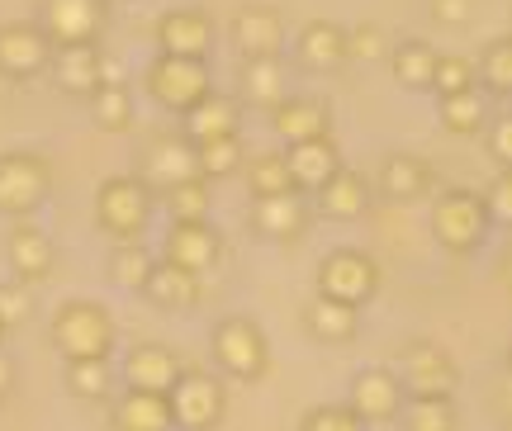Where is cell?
<instances>
[{
	"label": "cell",
	"instance_id": "obj_1",
	"mask_svg": "<svg viewBox=\"0 0 512 431\" xmlns=\"http://www.w3.org/2000/svg\"><path fill=\"white\" fill-rule=\"evenodd\" d=\"M48 337H53L62 360H114L119 323H114V313L100 299H67L53 313Z\"/></svg>",
	"mask_w": 512,
	"mask_h": 431
},
{
	"label": "cell",
	"instance_id": "obj_2",
	"mask_svg": "<svg viewBox=\"0 0 512 431\" xmlns=\"http://www.w3.org/2000/svg\"><path fill=\"white\" fill-rule=\"evenodd\" d=\"M209 356L219 365L223 379H233V384H261V379L271 375V342H266V332L256 318H223L214 332H209Z\"/></svg>",
	"mask_w": 512,
	"mask_h": 431
},
{
	"label": "cell",
	"instance_id": "obj_3",
	"mask_svg": "<svg viewBox=\"0 0 512 431\" xmlns=\"http://www.w3.org/2000/svg\"><path fill=\"white\" fill-rule=\"evenodd\" d=\"M157 214V195L143 185V176H110L95 190V228L114 242H143Z\"/></svg>",
	"mask_w": 512,
	"mask_h": 431
},
{
	"label": "cell",
	"instance_id": "obj_4",
	"mask_svg": "<svg viewBox=\"0 0 512 431\" xmlns=\"http://www.w3.org/2000/svg\"><path fill=\"white\" fill-rule=\"evenodd\" d=\"M432 237H437L441 252L475 256L494 237V218L484 209V195H475V190H441L432 199Z\"/></svg>",
	"mask_w": 512,
	"mask_h": 431
},
{
	"label": "cell",
	"instance_id": "obj_5",
	"mask_svg": "<svg viewBox=\"0 0 512 431\" xmlns=\"http://www.w3.org/2000/svg\"><path fill=\"white\" fill-rule=\"evenodd\" d=\"M143 86L152 95V105H162L166 114L181 119L185 109H195L214 90V76H209V57H171L157 53L147 62Z\"/></svg>",
	"mask_w": 512,
	"mask_h": 431
},
{
	"label": "cell",
	"instance_id": "obj_6",
	"mask_svg": "<svg viewBox=\"0 0 512 431\" xmlns=\"http://www.w3.org/2000/svg\"><path fill=\"white\" fill-rule=\"evenodd\" d=\"M166 408L176 431H214L228 417V389L214 370H181L166 389Z\"/></svg>",
	"mask_w": 512,
	"mask_h": 431
},
{
	"label": "cell",
	"instance_id": "obj_7",
	"mask_svg": "<svg viewBox=\"0 0 512 431\" xmlns=\"http://www.w3.org/2000/svg\"><path fill=\"white\" fill-rule=\"evenodd\" d=\"M53 195V162L43 152H0V214L34 218Z\"/></svg>",
	"mask_w": 512,
	"mask_h": 431
},
{
	"label": "cell",
	"instance_id": "obj_8",
	"mask_svg": "<svg viewBox=\"0 0 512 431\" xmlns=\"http://www.w3.org/2000/svg\"><path fill=\"white\" fill-rule=\"evenodd\" d=\"M380 261L361 247H337L318 261V275L313 285L323 299H337V304H351V308H366L375 294H380Z\"/></svg>",
	"mask_w": 512,
	"mask_h": 431
},
{
	"label": "cell",
	"instance_id": "obj_9",
	"mask_svg": "<svg viewBox=\"0 0 512 431\" xmlns=\"http://www.w3.org/2000/svg\"><path fill=\"white\" fill-rule=\"evenodd\" d=\"M53 62V38L38 29V19H5L0 24V76L5 81H38Z\"/></svg>",
	"mask_w": 512,
	"mask_h": 431
},
{
	"label": "cell",
	"instance_id": "obj_10",
	"mask_svg": "<svg viewBox=\"0 0 512 431\" xmlns=\"http://www.w3.org/2000/svg\"><path fill=\"white\" fill-rule=\"evenodd\" d=\"M394 375H399L408 398H456V384H460L456 360H451V351L437 342H413L403 351Z\"/></svg>",
	"mask_w": 512,
	"mask_h": 431
},
{
	"label": "cell",
	"instance_id": "obj_11",
	"mask_svg": "<svg viewBox=\"0 0 512 431\" xmlns=\"http://www.w3.org/2000/svg\"><path fill=\"white\" fill-rule=\"evenodd\" d=\"M110 24V0H43L38 29L53 38V48L67 43H100Z\"/></svg>",
	"mask_w": 512,
	"mask_h": 431
},
{
	"label": "cell",
	"instance_id": "obj_12",
	"mask_svg": "<svg viewBox=\"0 0 512 431\" xmlns=\"http://www.w3.org/2000/svg\"><path fill=\"white\" fill-rule=\"evenodd\" d=\"M162 261H171V266H181V270H195V275H209L223 261V233L209 218L171 223L162 237Z\"/></svg>",
	"mask_w": 512,
	"mask_h": 431
},
{
	"label": "cell",
	"instance_id": "obj_13",
	"mask_svg": "<svg viewBox=\"0 0 512 431\" xmlns=\"http://www.w3.org/2000/svg\"><path fill=\"white\" fill-rule=\"evenodd\" d=\"M403 384L394 370H380V365H366L351 375V389H347V408L366 427H380V422H399V408H403Z\"/></svg>",
	"mask_w": 512,
	"mask_h": 431
},
{
	"label": "cell",
	"instance_id": "obj_14",
	"mask_svg": "<svg viewBox=\"0 0 512 431\" xmlns=\"http://www.w3.org/2000/svg\"><path fill=\"white\" fill-rule=\"evenodd\" d=\"M228 43L242 62L252 57H280L285 48V15L275 5H242L233 24H228Z\"/></svg>",
	"mask_w": 512,
	"mask_h": 431
},
{
	"label": "cell",
	"instance_id": "obj_15",
	"mask_svg": "<svg viewBox=\"0 0 512 431\" xmlns=\"http://www.w3.org/2000/svg\"><path fill=\"white\" fill-rule=\"evenodd\" d=\"M48 76H53V86L62 90V95L91 100L95 90L105 86V53H100V43H67V48H53Z\"/></svg>",
	"mask_w": 512,
	"mask_h": 431
},
{
	"label": "cell",
	"instance_id": "obj_16",
	"mask_svg": "<svg viewBox=\"0 0 512 431\" xmlns=\"http://www.w3.org/2000/svg\"><path fill=\"white\" fill-rule=\"evenodd\" d=\"M294 62L313 76H332L342 72L351 62V43H347V29L337 19H309L299 38H294Z\"/></svg>",
	"mask_w": 512,
	"mask_h": 431
},
{
	"label": "cell",
	"instance_id": "obj_17",
	"mask_svg": "<svg viewBox=\"0 0 512 431\" xmlns=\"http://www.w3.org/2000/svg\"><path fill=\"white\" fill-rule=\"evenodd\" d=\"M200 176V157H195V143L185 133H166L157 143H147L143 152V185L152 195H162L171 185L181 180H195Z\"/></svg>",
	"mask_w": 512,
	"mask_h": 431
},
{
	"label": "cell",
	"instance_id": "obj_18",
	"mask_svg": "<svg viewBox=\"0 0 512 431\" xmlns=\"http://www.w3.org/2000/svg\"><path fill=\"white\" fill-rule=\"evenodd\" d=\"M313 223V204L299 190L252 199V233L266 242H299Z\"/></svg>",
	"mask_w": 512,
	"mask_h": 431
},
{
	"label": "cell",
	"instance_id": "obj_19",
	"mask_svg": "<svg viewBox=\"0 0 512 431\" xmlns=\"http://www.w3.org/2000/svg\"><path fill=\"white\" fill-rule=\"evenodd\" d=\"M5 256H10V270H15L19 285H43V280H53V266H57V252H53V237L43 233L38 223L29 218H19L10 237H5Z\"/></svg>",
	"mask_w": 512,
	"mask_h": 431
},
{
	"label": "cell",
	"instance_id": "obj_20",
	"mask_svg": "<svg viewBox=\"0 0 512 431\" xmlns=\"http://www.w3.org/2000/svg\"><path fill=\"white\" fill-rule=\"evenodd\" d=\"M266 114H271V133L285 147L309 143V138H328V133H332L328 100H313V95H285V100H280V105H271Z\"/></svg>",
	"mask_w": 512,
	"mask_h": 431
},
{
	"label": "cell",
	"instance_id": "obj_21",
	"mask_svg": "<svg viewBox=\"0 0 512 431\" xmlns=\"http://www.w3.org/2000/svg\"><path fill=\"white\" fill-rule=\"evenodd\" d=\"M370 204H375V185H370L361 171L342 166V171L313 195V214L328 218V223H356V218L370 214Z\"/></svg>",
	"mask_w": 512,
	"mask_h": 431
},
{
	"label": "cell",
	"instance_id": "obj_22",
	"mask_svg": "<svg viewBox=\"0 0 512 431\" xmlns=\"http://www.w3.org/2000/svg\"><path fill=\"white\" fill-rule=\"evenodd\" d=\"M152 38H157V53L209 57V48H214V19L204 15V10H166L152 24Z\"/></svg>",
	"mask_w": 512,
	"mask_h": 431
},
{
	"label": "cell",
	"instance_id": "obj_23",
	"mask_svg": "<svg viewBox=\"0 0 512 431\" xmlns=\"http://www.w3.org/2000/svg\"><path fill=\"white\" fill-rule=\"evenodd\" d=\"M437 185V171L427 157H413V152H389L380 162V176H375V195L394 199V204H418V199L432 195Z\"/></svg>",
	"mask_w": 512,
	"mask_h": 431
},
{
	"label": "cell",
	"instance_id": "obj_24",
	"mask_svg": "<svg viewBox=\"0 0 512 431\" xmlns=\"http://www.w3.org/2000/svg\"><path fill=\"white\" fill-rule=\"evenodd\" d=\"M185 365L181 356L162 342H138L124 356V389H147V394H166Z\"/></svg>",
	"mask_w": 512,
	"mask_h": 431
},
{
	"label": "cell",
	"instance_id": "obj_25",
	"mask_svg": "<svg viewBox=\"0 0 512 431\" xmlns=\"http://www.w3.org/2000/svg\"><path fill=\"white\" fill-rule=\"evenodd\" d=\"M181 133L190 143H209V138H233L242 133V100L228 90H209L195 109L181 114Z\"/></svg>",
	"mask_w": 512,
	"mask_h": 431
},
{
	"label": "cell",
	"instance_id": "obj_26",
	"mask_svg": "<svg viewBox=\"0 0 512 431\" xmlns=\"http://www.w3.org/2000/svg\"><path fill=\"white\" fill-rule=\"evenodd\" d=\"M285 162H290V176H294V190H299V195H318V190L347 166L342 152H337V143H332V133L328 138H309V143L285 147Z\"/></svg>",
	"mask_w": 512,
	"mask_h": 431
},
{
	"label": "cell",
	"instance_id": "obj_27",
	"mask_svg": "<svg viewBox=\"0 0 512 431\" xmlns=\"http://www.w3.org/2000/svg\"><path fill=\"white\" fill-rule=\"evenodd\" d=\"M200 294H204V275L171 266V261H157L143 285V299L152 308H162V313H190L200 304Z\"/></svg>",
	"mask_w": 512,
	"mask_h": 431
},
{
	"label": "cell",
	"instance_id": "obj_28",
	"mask_svg": "<svg viewBox=\"0 0 512 431\" xmlns=\"http://www.w3.org/2000/svg\"><path fill=\"white\" fill-rule=\"evenodd\" d=\"M304 327H309V337L318 346H347L351 337L361 332V308L313 294V304L304 308Z\"/></svg>",
	"mask_w": 512,
	"mask_h": 431
},
{
	"label": "cell",
	"instance_id": "obj_29",
	"mask_svg": "<svg viewBox=\"0 0 512 431\" xmlns=\"http://www.w3.org/2000/svg\"><path fill=\"white\" fill-rule=\"evenodd\" d=\"M114 431H171V408L166 394H147V389H124L110 408Z\"/></svg>",
	"mask_w": 512,
	"mask_h": 431
},
{
	"label": "cell",
	"instance_id": "obj_30",
	"mask_svg": "<svg viewBox=\"0 0 512 431\" xmlns=\"http://www.w3.org/2000/svg\"><path fill=\"white\" fill-rule=\"evenodd\" d=\"M437 119L451 138H475V133H484V124L494 119V114H489V95H484L479 86L460 90V95H441Z\"/></svg>",
	"mask_w": 512,
	"mask_h": 431
},
{
	"label": "cell",
	"instance_id": "obj_31",
	"mask_svg": "<svg viewBox=\"0 0 512 431\" xmlns=\"http://www.w3.org/2000/svg\"><path fill=\"white\" fill-rule=\"evenodd\" d=\"M290 90H285V72H280V57H252L238 67V100L256 109L280 105Z\"/></svg>",
	"mask_w": 512,
	"mask_h": 431
},
{
	"label": "cell",
	"instance_id": "obj_32",
	"mask_svg": "<svg viewBox=\"0 0 512 431\" xmlns=\"http://www.w3.org/2000/svg\"><path fill=\"white\" fill-rule=\"evenodd\" d=\"M389 72L403 90H432V72H437V48L422 43V38H403L389 48Z\"/></svg>",
	"mask_w": 512,
	"mask_h": 431
},
{
	"label": "cell",
	"instance_id": "obj_33",
	"mask_svg": "<svg viewBox=\"0 0 512 431\" xmlns=\"http://www.w3.org/2000/svg\"><path fill=\"white\" fill-rule=\"evenodd\" d=\"M152 266H157V256H152L147 242H114L110 261H105V275H110L114 289H124V294H143Z\"/></svg>",
	"mask_w": 512,
	"mask_h": 431
},
{
	"label": "cell",
	"instance_id": "obj_34",
	"mask_svg": "<svg viewBox=\"0 0 512 431\" xmlns=\"http://www.w3.org/2000/svg\"><path fill=\"white\" fill-rule=\"evenodd\" d=\"M62 384L81 403H105L114 398V360H67Z\"/></svg>",
	"mask_w": 512,
	"mask_h": 431
},
{
	"label": "cell",
	"instance_id": "obj_35",
	"mask_svg": "<svg viewBox=\"0 0 512 431\" xmlns=\"http://www.w3.org/2000/svg\"><path fill=\"white\" fill-rule=\"evenodd\" d=\"M86 105H91V124L100 133H128L133 128V95H128L124 81H105Z\"/></svg>",
	"mask_w": 512,
	"mask_h": 431
},
{
	"label": "cell",
	"instance_id": "obj_36",
	"mask_svg": "<svg viewBox=\"0 0 512 431\" xmlns=\"http://www.w3.org/2000/svg\"><path fill=\"white\" fill-rule=\"evenodd\" d=\"M399 427L403 431H456L460 427L456 398H403Z\"/></svg>",
	"mask_w": 512,
	"mask_h": 431
},
{
	"label": "cell",
	"instance_id": "obj_37",
	"mask_svg": "<svg viewBox=\"0 0 512 431\" xmlns=\"http://www.w3.org/2000/svg\"><path fill=\"white\" fill-rule=\"evenodd\" d=\"M475 76H479V90H484V95L512 100V34L494 38V43L479 53Z\"/></svg>",
	"mask_w": 512,
	"mask_h": 431
},
{
	"label": "cell",
	"instance_id": "obj_38",
	"mask_svg": "<svg viewBox=\"0 0 512 431\" xmlns=\"http://www.w3.org/2000/svg\"><path fill=\"white\" fill-rule=\"evenodd\" d=\"M242 176H247L252 199H261V195H290V190H294V176H290L285 152H261V157H252V162L242 166Z\"/></svg>",
	"mask_w": 512,
	"mask_h": 431
},
{
	"label": "cell",
	"instance_id": "obj_39",
	"mask_svg": "<svg viewBox=\"0 0 512 431\" xmlns=\"http://www.w3.org/2000/svg\"><path fill=\"white\" fill-rule=\"evenodd\" d=\"M162 204H166V218H171V223H185V218H209L214 195H209V180L195 176V180H181V185L162 190Z\"/></svg>",
	"mask_w": 512,
	"mask_h": 431
},
{
	"label": "cell",
	"instance_id": "obj_40",
	"mask_svg": "<svg viewBox=\"0 0 512 431\" xmlns=\"http://www.w3.org/2000/svg\"><path fill=\"white\" fill-rule=\"evenodd\" d=\"M195 157H200V176L204 180H228V176H238L242 166H247L242 162V133L195 143Z\"/></svg>",
	"mask_w": 512,
	"mask_h": 431
},
{
	"label": "cell",
	"instance_id": "obj_41",
	"mask_svg": "<svg viewBox=\"0 0 512 431\" xmlns=\"http://www.w3.org/2000/svg\"><path fill=\"white\" fill-rule=\"evenodd\" d=\"M479 86V76H475V62L470 57H460V53H437V72H432V95H460V90H470Z\"/></svg>",
	"mask_w": 512,
	"mask_h": 431
},
{
	"label": "cell",
	"instance_id": "obj_42",
	"mask_svg": "<svg viewBox=\"0 0 512 431\" xmlns=\"http://www.w3.org/2000/svg\"><path fill=\"white\" fill-rule=\"evenodd\" d=\"M299 431H370L361 417L351 413L347 403H323V408H309Z\"/></svg>",
	"mask_w": 512,
	"mask_h": 431
},
{
	"label": "cell",
	"instance_id": "obj_43",
	"mask_svg": "<svg viewBox=\"0 0 512 431\" xmlns=\"http://www.w3.org/2000/svg\"><path fill=\"white\" fill-rule=\"evenodd\" d=\"M484 209L494 218V228H512V166H498V176L484 190Z\"/></svg>",
	"mask_w": 512,
	"mask_h": 431
},
{
	"label": "cell",
	"instance_id": "obj_44",
	"mask_svg": "<svg viewBox=\"0 0 512 431\" xmlns=\"http://www.w3.org/2000/svg\"><path fill=\"white\" fill-rule=\"evenodd\" d=\"M347 43H351V62H384V57H389V38H384L380 24H356V29H347Z\"/></svg>",
	"mask_w": 512,
	"mask_h": 431
},
{
	"label": "cell",
	"instance_id": "obj_45",
	"mask_svg": "<svg viewBox=\"0 0 512 431\" xmlns=\"http://www.w3.org/2000/svg\"><path fill=\"white\" fill-rule=\"evenodd\" d=\"M29 313H34V304H29V285H0V318H5V327H24L29 323Z\"/></svg>",
	"mask_w": 512,
	"mask_h": 431
},
{
	"label": "cell",
	"instance_id": "obj_46",
	"mask_svg": "<svg viewBox=\"0 0 512 431\" xmlns=\"http://www.w3.org/2000/svg\"><path fill=\"white\" fill-rule=\"evenodd\" d=\"M484 143H489V157L498 166H512V109L503 119H489L484 124Z\"/></svg>",
	"mask_w": 512,
	"mask_h": 431
},
{
	"label": "cell",
	"instance_id": "obj_47",
	"mask_svg": "<svg viewBox=\"0 0 512 431\" xmlns=\"http://www.w3.org/2000/svg\"><path fill=\"white\" fill-rule=\"evenodd\" d=\"M432 19L456 29V24H465V19H470V0H432Z\"/></svg>",
	"mask_w": 512,
	"mask_h": 431
},
{
	"label": "cell",
	"instance_id": "obj_48",
	"mask_svg": "<svg viewBox=\"0 0 512 431\" xmlns=\"http://www.w3.org/2000/svg\"><path fill=\"white\" fill-rule=\"evenodd\" d=\"M15 389V360L5 356V346H0V398Z\"/></svg>",
	"mask_w": 512,
	"mask_h": 431
},
{
	"label": "cell",
	"instance_id": "obj_49",
	"mask_svg": "<svg viewBox=\"0 0 512 431\" xmlns=\"http://www.w3.org/2000/svg\"><path fill=\"white\" fill-rule=\"evenodd\" d=\"M5 332H10V327H5V318H0V342H5Z\"/></svg>",
	"mask_w": 512,
	"mask_h": 431
},
{
	"label": "cell",
	"instance_id": "obj_50",
	"mask_svg": "<svg viewBox=\"0 0 512 431\" xmlns=\"http://www.w3.org/2000/svg\"><path fill=\"white\" fill-rule=\"evenodd\" d=\"M508 370H512V346H508Z\"/></svg>",
	"mask_w": 512,
	"mask_h": 431
},
{
	"label": "cell",
	"instance_id": "obj_51",
	"mask_svg": "<svg viewBox=\"0 0 512 431\" xmlns=\"http://www.w3.org/2000/svg\"><path fill=\"white\" fill-rule=\"evenodd\" d=\"M110 5H114V0H110Z\"/></svg>",
	"mask_w": 512,
	"mask_h": 431
}]
</instances>
